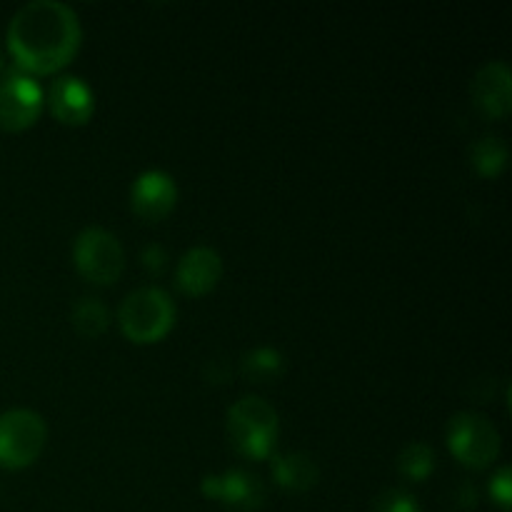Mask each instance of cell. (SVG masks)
<instances>
[{"label":"cell","instance_id":"14","mask_svg":"<svg viewBox=\"0 0 512 512\" xmlns=\"http://www.w3.org/2000/svg\"><path fill=\"white\" fill-rule=\"evenodd\" d=\"M240 370L255 383H273L285 373V355L273 345H258L240 358Z\"/></svg>","mask_w":512,"mask_h":512},{"label":"cell","instance_id":"5","mask_svg":"<svg viewBox=\"0 0 512 512\" xmlns=\"http://www.w3.org/2000/svg\"><path fill=\"white\" fill-rule=\"evenodd\" d=\"M73 263L88 283L113 285L125 268V250L108 228L88 225L75 235Z\"/></svg>","mask_w":512,"mask_h":512},{"label":"cell","instance_id":"3","mask_svg":"<svg viewBox=\"0 0 512 512\" xmlns=\"http://www.w3.org/2000/svg\"><path fill=\"white\" fill-rule=\"evenodd\" d=\"M118 323L133 343H155L175 325L173 298L158 285L135 288L120 303Z\"/></svg>","mask_w":512,"mask_h":512},{"label":"cell","instance_id":"18","mask_svg":"<svg viewBox=\"0 0 512 512\" xmlns=\"http://www.w3.org/2000/svg\"><path fill=\"white\" fill-rule=\"evenodd\" d=\"M373 512H423V508L408 490L388 488L373 500Z\"/></svg>","mask_w":512,"mask_h":512},{"label":"cell","instance_id":"9","mask_svg":"<svg viewBox=\"0 0 512 512\" xmlns=\"http://www.w3.org/2000/svg\"><path fill=\"white\" fill-rule=\"evenodd\" d=\"M175 203H178V185L173 175L165 170H143L130 185V208L150 223L165 218L175 208Z\"/></svg>","mask_w":512,"mask_h":512},{"label":"cell","instance_id":"17","mask_svg":"<svg viewBox=\"0 0 512 512\" xmlns=\"http://www.w3.org/2000/svg\"><path fill=\"white\" fill-rule=\"evenodd\" d=\"M395 463H398L400 475H405L408 480H415V483H423L435 470V450L428 443L413 440V443L403 445Z\"/></svg>","mask_w":512,"mask_h":512},{"label":"cell","instance_id":"4","mask_svg":"<svg viewBox=\"0 0 512 512\" xmlns=\"http://www.w3.org/2000/svg\"><path fill=\"white\" fill-rule=\"evenodd\" d=\"M48 440L43 415L30 408H13L0 415V465L20 470L40 458Z\"/></svg>","mask_w":512,"mask_h":512},{"label":"cell","instance_id":"20","mask_svg":"<svg viewBox=\"0 0 512 512\" xmlns=\"http://www.w3.org/2000/svg\"><path fill=\"white\" fill-rule=\"evenodd\" d=\"M168 263H170L168 250H165L160 243H148L143 245V250H140V265H143L148 273L160 275L165 268H168Z\"/></svg>","mask_w":512,"mask_h":512},{"label":"cell","instance_id":"7","mask_svg":"<svg viewBox=\"0 0 512 512\" xmlns=\"http://www.w3.org/2000/svg\"><path fill=\"white\" fill-rule=\"evenodd\" d=\"M45 105V93L33 75L8 70L0 80V128L25 130L38 120Z\"/></svg>","mask_w":512,"mask_h":512},{"label":"cell","instance_id":"8","mask_svg":"<svg viewBox=\"0 0 512 512\" xmlns=\"http://www.w3.org/2000/svg\"><path fill=\"white\" fill-rule=\"evenodd\" d=\"M205 498L218 500L225 508H233L238 512L260 510L265 503V483L255 473L245 468H228L223 473L205 475L200 483Z\"/></svg>","mask_w":512,"mask_h":512},{"label":"cell","instance_id":"15","mask_svg":"<svg viewBox=\"0 0 512 512\" xmlns=\"http://www.w3.org/2000/svg\"><path fill=\"white\" fill-rule=\"evenodd\" d=\"M70 320H73V328L78 330L83 338H98L108 330L110 325V310L108 305L100 298H90V295H83L73 303L70 308Z\"/></svg>","mask_w":512,"mask_h":512},{"label":"cell","instance_id":"11","mask_svg":"<svg viewBox=\"0 0 512 512\" xmlns=\"http://www.w3.org/2000/svg\"><path fill=\"white\" fill-rule=\"evenodd\" d=\"M45 103L60 123L83 125L95 110V93L78 75H60L50 83Z\"/></svg>","mask_w":512,"mask_h":512},{"label":"cell","instance_id":"16","mask_svg":"<svg viewBox=\"0 0 512 512\" xmlns=\"http://www.w3.org/2000/svg\"><path fill=\"white\" fill-rule=\"evenodd\" d=\"M470 163L485 178H495L508 165V143L500 135H483L470 145Z\"/></svg>","mask_w":512,"mask_h":512},{"label":"cell","instance_id":"6","mask_svg":"<svg viewBox=\"0 0 512 512\" xmlns=\"http://www.w3.org/2000/svg\"><path fill=\"white\" fill-rule=\"evenodd\" d=\"M445 440L455 458L475 470L488 468L500 455V433L485 415L465 410L453 415L445 428Z\"/></svg>","mask_w":512,"mask_h":512},{"label":"cell","instance_id":"21","mask_svg":"<svg viewBox=\"0 0 512 512\" xmlns=\"http://www.w3.org/2000/svg\"><path fill=\"white\" fill-rule=\"evenodd\" d=\"M480 493L473 483H460L453 493V508L455 512H470L478 508Z\"/></svg>","mask_w":512,"mask_h":512},{"label":"cell","instance_id":"19","mask_svg":"<svg viewBox=\"0 0 512 512\" xmlns=\"http://www.w3.org/2000/svg\"><path fill=\"white\" fill-rule=\"evenodd\" d=\"M488 493L500 510L508 512L512 508V470H510V465H500V468L495 470L493 478H490V483H488Z\"/></svg>","mask_w":512,"mask_h":512},{"label":"cell","instance_id":"22","mask_svg":"<svg viewBox=\"0 0 512 512\" xmlns=\"http://www.w3.org/2000/svg\"><path fill=\"white\" fill-rule=\"evenodd\" d=\"M3 65H5V60H3V50H0V73H3Z\"/></svg>","mask_w":512,"mask_h":512},{"label":"cell","instance_id":"13","mask_svg":"<svg viewBox=\"0 0 512 512\" xmlns=\"http://www.w3.org/2000/svg\"><path fill=\"white\" fill-rule=\"evenodd\" d=\"M270 470H273L275 485H280L288 493H308L320 480L318 463H315L313 455L303 453V450H288V453L273 455Z\"/></svg>","mask_w":512,"mask_h":512},{"label":"cell","instance_id":"2","mask_svg":"<svg viewBox=\"0 0 512 512\" xmlns=\"http://www.w3.org/2000/svg\"><path fill=\"white\" fill-rule=\"evenodd\" d=\"M228 438L240 455L265 460L278 443V410L258 395H245L228 408Z\"/></svg>","mask_w":512,"mask_h":512},{"label":"cell","instance_id":"12","mask_svg":"<svg viewBox=\"0 0 512 512\" xmlns=\"http://www.w3.org/2000/svg\"><path fill=\"white\" fill-rule=\"evenodd\" d=\"M223 278V258L210 245H195L175 265V285L185 295H205Z\"/></svg>","mask_w":512,"mask_h":512},{"label":"cell","instance_id":"1","mask_svg":"<svg viewBox=\"0 0 512 512\" xmlns=\"http://www.w3.org/2000/svg\"><path fill=\"white\" fill-rule=\"evenodd\" d=\"M8 50L23 73H55L75 58L83 40L80 18L60 0H30L8 23Z\"/></svg>","mask_w":512,"mask_h":512},{"label":"cell","instance_id":"10","mask_svg":"<svg viewBox=\"0 0 512 512\" xmlns=\"http://www.w3.org/2000/svg\"><path fill=\"white\" fill-rule=\"evenodd\" d=\"M470 95L478 110L488 118H505L512 108V73L505 60H490L470 83Z\"/></svg>","mask_w":512,"mask_h":512}]
</instances>
